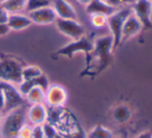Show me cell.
Here are the masks:
<instances>
[{
  "mask_svg": "<svg viewBox=\"0 0 152 138\" xmlns=\"http://www.w3.org/2000/svg\"><path fill=\"white\" fill-rule=\"evenodd\" d=\"M27 121L32 126L42 125L48 121V108L46 104H32L26 111Z\"/></svg>",
  "mask_w": 152,
  "mask_h": 138,
  "instance_id": "cell-12",
  "label": "cell"
},
{
  "mask_svg": "<svg viewBox=\"0 0 152 138\" xmlns=\"http://www.w3.org/2000/svg\"><path fill=\"white\" fill-rule=\"evenodd\" d=\"M90 23L94 28L102 29L108 24V17L104 16V14H91Z\"/></svg>",
  "mask_w": 152,
  "mask_h": 138,
  "instance_id": "cell-22",
  "label": "cell"
},
{
  "mask_svg": "<svg viewBox=\"0 0 152 138\" xmlns=\"http://www.w3.org/2000/svg\"><path fill=\"white\" fill-rule=\"evenodd\" d=\"M4 107H5V99H4V94L0 87V112L4 113Z\"/></svg>",
  "mask_w": 152,
  "mask_h": 138,
  "instance_id": "cell-29",
  "label": "cell"
},
{
  "mask_svg": "<svg viewBox=\"0 0 152 138\" xmlns=\"http://www.w3.org/2000/svg\"><path fill=\"white\" fill-rule=\"evenodd\" d=\"M114 138H120V137H114Z\"/></svg>",
  "mask_w": 152,
  "mask_h": 138,
  "instance_id": "cell-36",
  "label": "cell"
},
{
  "mask_svg": "<svg viewBox=\"0 0 152 138\" xmlns=\"http://www.w3.org/2000/svg\"><path fill=\"white\" fill-rule=\"evenodd\" d=\"M33 87H35L34 80H22V82L19 84L18 90H19V92L25 97L27 95V93H28Z\"/></svg>",
  "mask_w": 152,
  "mask_h": 138,
  "instance_id": "cell-24",
  "label": "cell"
},
{
  "mask_svg": "<svg viewBox=\"0 0 152 138\" xmlns=\"http://www.w3.org/2000/svg\"><path fill=\"white\" fill-rule=\"evenodd\" d=\"M132 8L130 6L128 7H122L118 8L114 14L108 17V24L111 32V36L113 37L114 41V50L118 48L121 46V34H122V28L125 20L128 18L129 14H132Z\"/></svg>",
  "mask_w": 152,
  "mask_h": 138,
  "instance_id": "cell-5",
  "label": "cell"
},
{
  "mask_svg": "<svg viewBox=\"0 0 152 138\" xmlns=\"http://www.w3.org/2000/svg\"><path fill=\"white\" fill-rule=\"evenodd\" d=\"M2 118H3V113H2V112H0V123H1Z\"/></svg>",
  "mask_w": 152,
  "mask_h": 138,
  "instance_id": "cell-35",
  "label": "cell"
},
{
  "mask_svg": "<svg viewBox=\"0 0 152 138\" xmlns=\"http://www.w3.org/2000/svg\"><path fill=\"white\" fill-rule=\"evenodd\" d=\"M143 31L142 24L140 23V21L132 14H129L128 18L125 20L122 28V34H121V44L124 42L128 41L132 38L136 37L138 34H140Z\"/></svg>",
  "mask_w": 152,
  "mask_h": 138,
  "instance_id": "cell-10",
  "label": "cell"
},
{
  "mask_svg": "<svg viewBox=\"0 0 152 138\" xmlns=\"http://www.w3.org/2000/svg\"><path fill=\"white\" fill-rule=\"evenodd\" d=\"M32 138H45L42 125H36L32 127Z\"/></svg>",
  "mask_w": 152,
  "mask_h": 138,
  "instance_id": "cell-28",
  "label": "cell"
},
{
  "mask_svg": "<svg viewBox=\"0 0 152 138\" xmlns=\"http://www.w3.org/2000/svg\"><path fill=\"white\" fill-rule=\"evenodd\" d=\"M51 3H52V0H27L25 10L30 12L33 10L47 7V6H51Z\"/></svg>",
  "mask_w": 152,
  "mask_h": 138,
  "instance_id": "cell-21",
  "label": "cell"
},
{
  "mask_svg": "<svg viewBox=\"0 0 152 138\" xmlns=\"http://www.w3.org/2000/svg\"><path fill=\"white\" fill-rule=\"evenodd\" d=\"M5 12V10L3 9V7H2L1 4H0V14H2V12Z\"/></svg>",
  "mask_w": 152,
  "mask_h": 138,
  "instance_id": "cell-34",
  "label": "cell"
},
{
  "mask_svg": "<svg viewBox=\"0 0 152 138\" xmlns=\"http://www.w3.org/2000/svg\"><path fill=\"white\" fill-rule=\"evenodd\" d=\"M132 109L126 104H119L112 111L113 120L120 125L127 123L129 121V118H132Z\"/></svg>",
  "mask_w": 152,
  "mask_h": 138,
  "instance_id": "cell-16",
  "label": "cell"
},
{
  "mask_svg": "<svg viewBox=\"0 0 152 138\" xmlns=\"http://www.w3.org/2000/svg\"><path fill=\"white\" fill-rule=\"evenodd\" d=\"M132 14L142 24L143 31L152 29V2L149 0H137L132 6Z\"/></svg>",
  "mask_w": 152,
  "mask_h": 138,
  "instance_id": "cell-7",
  "label": "cell"
},
{
  "mask_svg": "<svg viewBox=\"0 0 152 138\" xmlns=\"http://www.w3.org/2000/svg\"><path fill=\"white\" fill-rule=\"evenodd\" d=\"M23 64L17 58L8 55L0 56V82L19 85L22 82Z\"/></svg>",
  "mask_w": 152,
  "mask_h": 138,
  "instance_id": "cell-3",
  "label": "cell"
},
{
  "mask_svg": "<svg viewBox=\"0 0 152 138\" xmlns=\"http://www.w3.org/2000/svg\"><path fill=\"white\" fill-rule=\"evenodd\" d=\"M109 4L113 5L116 8H122V7H128L132 6L137 0H106Z\"/></svg>",
  "mask_w": 152,
  "mask_h": 138,
  "instance_id": "cell-25",
  "label": "cell"
},
{
  "mask_svg": "<svg viewBox=\"0 0 152 138\" xmlns=\"http://www.w3.org/2000/svg\"><path fill=\"white\" fill-rule=\"evenodd\" d=\"M67 101V92L60 85L53 84L45 91V101L50 108L63 107Z\"/></svg>",
  "mask_w": 152,
  "mask_h": 138,
  "instance_id": "cell-8",
  "label": "cell"
},
{
  "mask_svg": "<svg viewBox=\"0 0 152 138\" xmlns=\"http://www.w3.org/2000/svg\"><path fill=\"white\" fill-rule=\"evenodd\" d=\"M32 125L26 123L19 131L17 138H32Z\"/></svg>",
  "mask_w": 152,
  "mask_h": 138,
  "instance_id": "cell-26",
  "label": "cell"
},
{
  "mask_svg": "<svg viewBox=\"0 0 152 138\" xmlns=\"http://www.w3.org/2000/svg\"><path fill=\"white\" fill-rule=\"evenodd\" d=\"M151 138H152V137H151Z\"/></svg>",
  "mask_w": 152,
  "mask_h": 138,
  "instance_id": "cell-38",
  "label": "cell"
},
{
  "mask_svg": "<svg viewBox=\"0 0 152 138\" xmlns=\"http://www.w3.org/2000/svg\"><path fill=\"white\" fill-rule=\"evenodd\" d=\"M26 123V110L23 107L6 112L0 123V138H17L19 131Z\"/></svg>",
  "mask_w": 152,
  "mask_h": 138,
  "instance_id": "cell-2",
  "label": "cell"
},
{
  "mask_svg": "<svg viewBox=\"0 0 152 138\" xmlns=\"http://www.w3.org/2000/svg\"><path fill=\"white\" fill-rule=\"evenodd\" d=\"M10 29L8 28L7 24H0V37L1 36H5L8 34Z\"/></svg>",
  "mask_w": 152,
  "mask_h": 138,
  "instance_id": "cell-30",
  "label": "cell"
},
{
  "mask_svg": "<svg viewBox=\"0 0 152 138\" xmlns=\"http://www.w3.org/2000/svg\"><path fill=\"white\" fill-rule=\"evenodd\" d=\"M28 17L31 20L32 24L37 25L53 24L57 20L56 14H55L52 6H47V7L28 12Z\"/></svg>",
  "mask_w": 152,
  "mask_h": 138,
  "instance_id": "cell-11",
  "label": "cell"
},
{
  "mask_svg": "<svg viewBox=\"0 0 152 138\" xmlns=\"http://www.w3.org/2000/svg\"><path fill=\"white\" fill-rule=\"evenodd\" d=\"M114 41L110 34L94 39L92 52L86 58V66L81 72V76L96 77L107 70L114 61Z\"/></svg>",
  "mask_w": 152,
  "mask_h": 138,
  "instance_id": "cell-1",
  "label": "cell"
},
{
  "mask_svg": "<svg viewBox=\"0 0 152 138\" xmlns=\"http://www.w3.org/2000/svg\"><path fill=\"white\" fill-rule=\"evenodd\" d=\"M0 87L3 91L4 99H5V107H4L5 113L10 111V110L22 107L24 105L25 97L19 92L18 87H16V85L5 82H0Z\"/></svg>",
  "mask_w": 152,
  "mask_h": 138,
  "instance_id": "cell-6",
  "label": "cell"
},
{
  "mask_svg": "<svg viewBox=\"0 0 152 138\" xmlns=\"http://www.w3.org/2000/svg\"><path fill=\"white\" fill-rule=\"evenodd\" d=\"M86 12L88 14H104L106 17L114 14L118 8L109 4L106 0H91L86 6Z\"/></svg>",
  "mask_w": 152,
  "mask_h": 138,
  "instance_id": "cell-14",
  "label": "cell"
},
{
  "mask_svg": "<svg viewBox=\"0 0 152 138\" xmlns=\"http://www.w3.org/2000/svg\"><path fill=\"white\" fill-rule=\"evenodd\" d=\"M86 138H114V134L109 128L97 125L86 135Z\"/></svg>",
  "mask_w": 152,
  "mask_h": 138,
  "instance_id": "cell-20",
  "label": "cell"
},
{
  "mask_svg": "<svg viewBox=\"0 0 152 138\" xmlns=\"http://www.w3.org/2000/svg\"><path fill=\"white\" fill-rule=\"evenodd\" d=\"M58 31L61 34L65 35L66 37H69L72 40H76L83 37L85 35V28L82 24L77 20H62L57 19L55 21Z\"/></svg>",
  "mask_w": 152,
  "mask_h": 138,
  "instance_id": "cell-9",
  "label": "cell"
},
{
  "mask_svg": "<svg viewBox=\"0 0 152 138\" xmlns=\"http://www.w3.org/2000/svg\"><path fill=\"white\" fill-rule=\"evenodd\" d=\"M54 138H65V137H64L63 135L61 134V133H58V134H57Z\"/></svg>",
  "mask_w": 152,
  "mask_h": 138,
  "instance_id": "cell-33",
  "label": "cell"
},
{
  "mask_svg": "<svg viewBox=\"0 0 152 138\" xmlns=\"http://www.w3.org/2000/svg\"><path fill=\"white\" fill-rule=\"evenodd\" d=\"M44 73L37 65H24L22 69V80H33Z\"/></svg>",
  "mask_w": 152,
  "mask_h": 138,
  "instance_id": "cell-19",
  "label": "cell"
},
{
  "mask_svg": "<svg viewBox=\"0 0 152 138\" xmlns=\"http://www.w3.org/2000/svg\"><path fill=\"white\" fill-rule=\"evenodd\" d=\"M152 137V132L150 131H145V132H142L141 134H139L136 138H151Z\"/></svg>",
  "mask_w": 152,
  "mask_h": 138,
  "instance_id": "cell-31",
  "label": "cell"
},
{
  "mask_svg": "<svg viewBox=\"0 0 152 138\" xmlns=\"http://www.w3.org/2000/svg\"><path fill=\"white\" fill-rule=\"evenodd\" d=\"M42 132H44L45 138H54L59 133L56 126H54V125L49 122H46L45 124H42Z\"/></svg>",
  "mask_w": 152,
  "mask_h": 138,
  "instance_id": "cell-23",
  "label": "cell"
},
{
  "mask_svg": "<svg viewBox=\"0 0 152 138\" xmlns=\"http://www.w3.org/2000/svg\"><path fill=\"white\" fill-rule=\"evenodd\" d=\"M52 7L56 14L57 19L77 20L76 9L67 0H54Z\"/></svg>",
  "mask_w": 152,
  "mask_h": 138,
  "instance_id": "cell-13",
  "label": "cell"
},
{
  "mask_svg": "<svg viewBox=\"0 0 152 138\" xmlns=\"http://www.w3.org/2000/svg\"><path fill=\"white\" fill-rule=\"evenodd\" d=\"M34 80V85H35V87H39V88L44 89L45 91L47 90V89L49 88V86H50V82H49L48 77H47L46 75H45L44 73L42 74L40 76H38V77H36Z\"/></svg>",
  "mask_w": 152,
  "mask_h": 138,
  "instance_id": "cell-27",
  "label": "cell"
},
{
  "mask_svg": "<svg viewBox=\"0 0 152 138\" xmlns=\"http://www.w3.org/2000/svg\"><path fill=\"white\" fill-rule=\"evenodd\" d=\"M94 46V40L90 36L84 35L83 37L76 40H72L69 43L65 44L59 50L56 51L54 56L55 57H66L72 59L78 53L85 54V57H88L89 54L92 52Z\"/></svg>",
  "mask_w": 152,
  "mask_h": 138,
  "instance_id": "cell-4",
  "label": "cell"
},
{
  "mask_svg": "<svg viewBox=\"0 0 152 138\" xmlns=\"http://www.w3.org/2000/svg\"><path fill=\"white\" fill-rule=\"evenodd\" d=\"M149 1H151V2H152V0H149Z\"/></svg>",
  "mask_w": 152,
  "mask_h": 138,
  "instance_id": "cell-37",
  "label": "cell"
},
{
  "mask_svg": "<svg viewBox=\"0 0 152 138\" xmlns=\"http://www.w3.org/2000/svg\"><path fill=\"white\" fill-rule=\"evenodd\" d=\"M77 1H78L80 4H82V5H85V6H86L87 4H88L89 2L91 1V0H77Z\"/></svg>",
  "mask_w": 152,
  "mask_h": 138,
  "instance_id": "cell-32",
  "label": "cell"
},
{
  "mask_svg": "<svg viewBox=\"0 0 152 138\" xmlns=\"http://www.w3.org/2000/svg\"><path fill=\"white\" fill-rule=\"evenodd\" d=\"M25 100L30 105L32 104L44 103L45 101V90L39 87H33L25 96Z\"/></svg>",
  "mask_w": 152,
  "mask_h": 138,
  "instance_id": "cell-18",
  "label": "cell"
},
{
  "mask_svg": "<svg viewBox=\"0 0 152 138\" xmlns=\"http://www.w3.org/2000/svg\"><path fill=\"white\" fill-rule=\"evenodd\" d=\"M27 0H2L0 2L3 9L8 14H21L26 8Z\"/></svg>",
  "mask_w": 152,
  "mask_h": 138,
  "instance_id": "cell-17",
  "label": "cell"
},
{
  "mask_svg": "<svg viewBox=\"0 0 152 138\" xmlns=\"http://www.w3.org/2000/svg\"><path fill=\"white\" fill-rule=\"evenodd\" d=\"M32 25L31 20L28 16H23L21 14H8L7 26L10 30L14 31H21L28 28Z\"/></svg>",
  "mask_w": 152,
  "mask_h": 138,
  "instance_id": "cell-15",
  "label": "cell"
}]
</instances>
